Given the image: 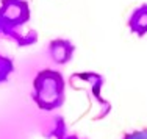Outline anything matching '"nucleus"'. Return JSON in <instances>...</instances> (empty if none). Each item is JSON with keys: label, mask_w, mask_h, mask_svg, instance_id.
Wrapping results in <instances>:
<instances>
[{"label": "nucleus", "mask_w": 147, "mask_h": 139, "mask_svg": "<svg viewBox=\"0 0 147 139\" xmlns=\"http://www.w3.org/2000/svg\"><path fill=\"white\" fill-rule=\"evenodd\" d=\"M30 20V5L25 0H2L0 2V28L2 34L16 41L17 46H30L38 39L36 31L28 36L19 33V28Z\"/></svg>", "instance_id": "obj_1"}, {"label": "nucleus", "mask_w": 147, "mask_h": 139, "mask_svg": "<svg viewBox=\"0 0 147 139\" xmlns=\"http://www.w3.org/2000/svg\"><path fill=\"white\" fill-rule=\"evenodd\" d=\"M66 83L63 75L52 69L38 72L33 80V102L42 111H53L64 103Z\"/></svg>", "instance_id": "obj_2"}, {"label": "nucleus", "mask_w": 147, "mask_h": 139, "mask_svg": "<svg viewBox=\"0 0 147 139\" xmlns=\"http://www.w3.org/2000/svg\"><path fill=\"white\" fill-rule=\"evenodd\" d=\"M75 46L67 39H53L49 44V56L55 64H66L72 60Z\"/></svg>", "instance_id": "obj_3"}, {"label": "nucleus", "mask_w": 147, "mask_h": 139, "mask_svg": "<svg viewBox=\"0 0 147 139\" xmlns=\"http://www.w3.org/2000/svg\"><path fill=\"white\" fill-rule=\"evenodd\" d=\"M127 24H128L130 31L135 33L136 36L139 38L146 36L147 34V3L139 5L138 8L133 9Z\"/></svg>", "instance_id": "obj_4"}, {"label": "nucleus", "mask_w": 147, "mask_h": 139, "mask_svg": "<svg viewBox=\"0 0 147 139\" xmlns=\"http://www.w3.org/2000/svg\"><path fill=\"white\" fill-rule=\"evenodd\" d=\"M13 71H14V62H13V60L0 53V83L8 81L9 75L13 74Z\"/></svg>", "instance_id": "obj_5"}, {"label": "nucleus", "mask_w": 147, "mask_h": 139, "mask_svg": "<svg viewBox=\"0 0 147 139\" xmlns=\"http://www.w3.org/2000/svg\"><path fill=\"white\" fill-rule=\"evenodd\" d=\"M64 134H66L64 119H63V117H55L50 131H47V138H57V139H59V138L64 136Z\"/></svg>", "instance_id": "obj_6"}, {"label": "nucleus", "mask_w": 147, "mask_h": 139, "mask_svg": "<svg viewBox=\"0 0 147 139\" xmlns=\"http://www.w3.org/2000/svg\"><path fill=\"white\" fill-rule=\"evenodd\" d=\"M122 139H147V128H144V130L131 131V133H127Z\"/></svg>", "instance_id": "obj_7"}, {"label": "nucleus", "mask_w": 147, "mask_h": 139, "mask_svg": "<svg viewBox=\"0 0 147 139\" xmlns=\"http://www.w3.org/2000/svg\"><path fill=\"white\" fill-rule=\"evenodd\" d=\"M59 139H82V138H78L77 134H64V136L59 138Z\"/></svg>", "instance_id": "obj_8"}, {"label": "nucleus", "mask_w": 147, "mask_h": 139, "mask_svg": "<svg viewBox=\"0 0 147 139\" xmlns=\"http://www.w3.org/2000/svg\"><path fill=\"white\" fill-rule=\"evenodd\" d=\"M0 34H2V28H0Z\"/></svg>", "instance_id": "obj_9"}]
</instances>
